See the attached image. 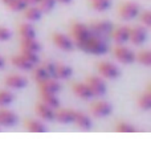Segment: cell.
I'll return each instance as SVG.
<instances>
[{
    "mask_svg": "<svg viewBox=\"0 0 151 151\" xmlns=\"http://www.w3.org/2000/svg\"><path fill=\"white\" fill-rule=\"evenodd\" d=\"M80 47V49H82L83 52L91 53V55H104V53L107 52V45L104 42V40L99 36H96V35H91L90 37L85 40V41L80 42L77 45Z\"/></svg>",
    "mask_w": 151,
    "mask_h": 151,
    "instance_id": "1",
    "label": "cell"
},
{
    "mask_svg": "<svg viewBox=\"0 0 151 151\" xmlns=\"http://www.w3.org/2000/svg\"><path fill=\"white\" fill-rule=\"evenodd\" d=\"M69 33H70V39L73 40L74 45H78L80 42L85 41L88 37H90L91 32L89 29L88 24L80 23V21H73L70 24V28H69Z\"/></svg>",
    "mask_w": 151,
    "mask_h": 151,
    "instance_id": "2",
    "label": "cell"
},
{
    "mask_svg": "<svg viewBox=\"0 0 151 151\" xmlns=\"http://www.w3.org/2000/svg\"><path fill=\"white\" fill-rule=\"evenodd\" d=\"M139 11H141L139 5L135 1H130V0L122 1L117 8V13L122 20H131V19L137 17Z\"/></svg>",
    "mask_w": 151,
    "mask_h": 151,
    "instance_id": "3",
    "label": "cell"
},
{
    "mask_svg": "<svg viewBox=\"0 0 151 151\" xmlns=\"http://www.w3.org/2000/svg\"><path fill=\"white\" fill-rule=\"evenodd\" d=\"M96 68L98 74L104 78H107V80H115L121 74L118 66L115 64L110 63V61H99L96 64Z\"/></svg>",
    "mask_w": 151,
    "mask_h": 151,
    "instance_id": "4",
    "label": "cell"
},
{
    "mask_svg": "<svg viewBox=\"0 0 151 151\" xmlns=\"http://www.w3.org/2000/svg\"><path fill=\"white\" fill-rule=\"evenodd\" d=\"M50 40H52L53 45L58 48V49L64 50V52H72L74 49V42L70 39V36L61 32H53L50 35Z\"/></svg>",
    "mask_w": 151,
    "mask_h": 151,
    "instance_id": "5",
    "label": "cell"
},
{
    "mask_svg": "<svg viewBox=\"0 0 151 151\" xmlns=\"http://www.w3.org/2000/svg\"><path fill=\"white\" fill-rule=\"evenodd\" d=\"M111 53H113V56L122 64H131L133 61H135L134 52L129 49L127 47H125L123 44H117L115 47H113Z\"/></svg>",
    "mask_w": 151,
    "mask_h": 151,
    "instance_id": "6",
    "label": "cell"
},
{
    "mask_svg": "<svg viewBox=\"0 0 151 151\" xmlns=\"http://www.w3.org/2000/svg\"><path fill=\"white\" fill-rule=\"evenodd\" d=\"M89 111H90V114H93L94 117L104 118V117H107V115L111 114L113 107H111V105L106 101H93L90 104V106H89Z\"/></svg>",
    "mask_w": 151,
    "mask_h": 151,
    "instance_id": "7",
    "label": "cell"
},
{
    "mask_svg": "<svg viewBox=\"0 0 151 151\" xmlns=\"http://www.w3.org/2000/svg\"><path fill=\"white\" fill-rule=\"evenodd\" d=\"M85 82L86 85L89 86V89H90V91L93 93V96H102V94L106 93V83L104 82V80H102L101 77H98V76H88V77L85 78Z\"/></svg>",
    "mask_w": 151,
    "mask_h": 151,
    "instance_id": "8",
    "label": "cell"
},
{
    "mask_svg": "<svg viewBox=\"0 0 151 151\" xmlns=\"http://www.w3.org/2000/svg\"><path fill=\"white\" fill-rule=\"evenodd\" d=\"M89 29L93 35L96 36H105V35L110 33L113 29V24L107 20H91L90 23L88 24Z\"/></svg>",
    "mask_w": 151,
    "mask_h": 151,
    "instance_id": "9",
    "label": "cell"
},
{
    "mask_svg": "<svg viewBox=\"0 0 151 151\" xmlns=\"http://www.w3.org/2000/svg\"><path fill=\"white\" fill-rule=\"evenodd\" d=\"M147 39V29L143 25H133L129 31V41L134 45H142Z\"/></svg>",
    "mask_w": 151,
    "mask_h": 151,
    "instance_id": "10",
    "label": "cell"
},
{
    "mask_svg": "<svg viewBox=\"0 0 151 151\" xmlns=\"http://www.w3.org/2000/svg\"><path fill=\"white\" fill-rule=\"evenodd\" d=\"M3 82H4L5 86H8L11 89H21L24 86H27V78L19 73H9L4 77Z\"/></svg>",
    "mask_w": 151,
    "mask_h": 151,
    "instance_id": "11",
    "label": "cell"
},
{
    "mask_svg": "<svg viewBox=\"0 0 151 151\" xmlns=\"http://www.w3.org/2000/svg\"><path fill=\"white\" fill-rule=\"evenodd\" d=\"M129 31H130L129 25H118L113 27L110 35H111L113 40L117 44H125V42L129 41Z\"/></svg>",
    "mask_w": 151,
    "mask_h": 151,
    "instance_id": "12",
    "label": "cell"
},
{
    "mask_svg": "<svg viewBox=\"0 0 151 151\" xmlns=\"http://www.w3.org/2000/svg\"><path fill=\"white\" fill-rule=\"evenodd\" d=\"M72 123L78 127L80 130H89L91 127V119L88 114L80 111V110H74V115H73V121Z\"/></svg>",
    "mask_w": 151,
    "mask_h": 151,
    "instance_id": "13",
    "label": "cell"
},
{
    "mask_svg": "<svg viewBox=\"0 0 151 151\" xmlns=\"http://www.w3.org/2000/svg\"><path fill=\"white\" fill-rule=\"evenodd\" d=\"M35 113L44 121H53L55 119V109L42 102L37 101L35 105Z\"/></svg>",
    "mask_w": 151,
    "mask_h": 151,
    "instance_id": "14",
    "label": "cell"
},
{
    "mask_svg": "<svg viewBox=\"0 0 151 151\" xmlns=\"http://www.w3.org/2000/svg\"><path fill=\"white\" fill-rule=\"evenodd\" d=\"M37 88H39V91H45V93H57L60 90V83H58L57 78L53 77H48L47 80L41 81V82L37 83Z\"/></svg>",
    "mask_w": 151,
    "mask_h": 151,
    "instance_id": "15",
    "label": "cell"
},
{
    "mask_svg": "<svg viewBox=\"0 0 151 151\" xmlns=\"http://www.w3.org/2000/svg\"><path fill=\"white\" fill-rule=\"evenodd\" d=\"M72 90H73L74 96H77L78 98H82V99H89V98H93V93L90 91L89 86L86 85L85 81L82 82H73L72 83Z\"/></svg>",
    "mask_w": 151,
    "mask_h": 151,
    "instance_id": "16",
    "label": "cell"
},
{
    "mask_svg": "<svg viewBox=\"0 0 151 151\" xmlns=\"http://www.w3.org/2000/svg\"><path fill=\"white\" fill-rule=\"evenodd\" d=\"M74 115V109H66V107H56L55 109V119L61 123H72Z\"/></svg>",
    "mask_w": 151,
    "mask_h": 151,
    "instance_id": "17",
    "label": "cell"
},
{
    "mask_svg": "<svg viewBox=\"0 0 151 151\" xmlns=\"http://www.w3.org/2000/svg\"><path fill=\"white\" fill-rule=\"evenodd\" d=\"M17 122V115L15 113H12L8 109H0V126L4 127H9V126L16 125Z\"/></svg>",
    "mask_w": 151,
    "mask_h": 151,
    "instance_id": "18",
    "label": "cell"
},
{
    "mask_svg": "<svg viewBox=\"0 0 151 151\" xmlns=\"http://www.w3.org/2000/svg\"><path fill=\"white\" fill-rule=\"evenodd\" d=\"M42 16V12L36 4H29L24 8L23 11V17L28 21H37L40 20Z\"/></svg>",
    "mask_w": 151,
    "mask_h": 151,
    "instance_id": "19",
    "label": "cell"
},
{
    "mask_svg": "<svg viewBox=\"0 0 151 151\" xmlns=\"http://www.w3.org/2000/svg\"><path fill=\"white\" fill-rule=\"evenodd\" d=\"M137 105H138L139 109L142 110H150L151 107V88L150 83H147L146 89L141 93V96L137 99Z\"/></svg>",
    "mask_w": 151,
    "mask_h": 151,
    "instance_id": "20",
    "label": "cell"
},
{
    "mask_svg": "<svg viewBox=\"0 0 151 151\" xmlns=\"http://www.w3.org/2000/svg\"><path fill=\"white\" fill-rule=\"evenodd\" d=\"M24 129L28 130L29 133H44V131H47V126L40 121L35 119V118H27L24 121Z\"/></svg>",
    "mask_w": 151,
    "mask_h": 151,
    "instance_id": "21",
    "label": "cell"
},
{
    "mask_svg": "<svg viewBox=\"0 0 151 151\" xmlns=\"http://www.w3.org/2000/svg\"><path fill=\"white\" fill-rule=\"evenodd\" d=\"M17 33L20 39H33L36 37V29L29 23H20L17 25Z\"/></svg>",
    "mask_w": 151,
    "mask_h": 151,
    "instance_id": "22",
    "label": "cell"
},
{
    "mask_svg": "<svg viewBox=\"0 0 151 151\" xmlns=\"http://www.w3.org/2000/svg\"><path fill=\"white\" fill-rule=\"evenodd\" d=\"M11 64H12L13 66H16V68H19V69H24V70H31V69L35 66L33 64H31L29 61H27L20 53H17V55H15V56L11 57Z\"/></svg>",
    "mask_w": 151,
    "mask_h": 151,
    "instance_id": "23",
    "label": "cell"
},
{
    "mask_svg": "<svg viewBox=\"0 0 151 151\" xmlns=\"http://www.w3.org/2000/svg\"><path fill=\"white\" fill-rule=\"evenodd\" d=\"M39 97L40 102H42V104L48 105V106L53 107V109H56V107H58V98L56 97L55 93H45V91H39Z\"/></svg>",
    "mask_w": 151,
    "mask_h": 151,
    "instance_id": "24",
    "label": "cell"
},
{
    "mask_svg": "<svg viewBox=\"0 0 151 151\" xmlns=\"http://www.w3.org/2000/svg\"><path fill=\"white\" fill-rule=\"evenodd\" d=\"M72 76V68L66 64H55V78H69Z\"/></svg>",
    "mask_w": 151,
    "mask_h": 151,
    "instance_id": "25",
    "label": "cell"
},
{
    "mask_svg": "<svg viewBox=\"0 0 151 151\" xmlns=\"http://www.w3.org/2000/svg\"><path fill=\"white\" fill-rule=\"evenodd\" d=\"M20 48L39 53L41 47H40V42L36 40V37H33V39H20Z\"/></svg>",
    "mask_w": 151,
    "mask_h": 151,
    "instance_id": "26",
    "label": "cell"
},
{
    "mask_svg": "<svg viewBox=\"0 0 151 151\" xmlns=\"http://www.w3.org/2000/svg\"><path fill=\"white\" fill-rule=\"evenodd\" d=\"M31 76H32V78H33V80L36 81L37 83L41 82V81H44V80H47L48 77H50V76L48 74V72L45 70V68H44L42 65H40V66H33V68L31 69Z\"/></svg>",
    "mask_w": 151,
    "mask_h": 151,
    "instance_id": "27",
    "label": "cell"
},
{
    "mask_svg": "<svg viewBox=\"0 0 151 151\" xmlns=\"http://www.w3.org/2000/svg\"><path fill=\"white\" fill-rule=\"evenodd\" d=\"M89 5L97 12H105L111 7V0H89Z\"/></svg>",
    "mask_w": 151,
    "mask_h": 151,
    "instance_id": "28",
    "label": "cell"
},
{
    "mask_svg": "<svg viewBox=\"0 0 151 151\" xmlns=\"http://www.w3.org/2000/svg\"><path fill=\"white\" fill-rule=\"evenodd\" d=\"M134 56H135V60L142 65L145 66L151 65V52L149 49H141L137 53H134Z\"/></svg>",
    "mask_w": 151,
    "mask_h": 151,
    "instance_id": "29",
    "label": "cell"
},
{
    "mask_svg": "<svg viewBox=\"0 0 151 151\" xmlns=\"http://www.w3.org/2000/svg\"><path fill=\"white\" fill-rule=\"evenodd\" d=\"M27 5H29L27 0H11L9 3L5 4V7L9 11H13V12H23Z\"/></svg>",
    "mask_w": 151,
    "mask_h": 151,
    "instance_id": "30",
    "label": "cell"
},
{
    "mask_svg": "<svg viewBox=\"0 0 151 151\" xmlns=\"http://www.w3.org/2000/svg\"><path fill=\"white\" fill-rule=\"evenodd\" d=\"M114 130L117 131V133H135L137 129L134 127L133 125H130V123L123 122V121H119V122L115 123Z\"/></svg>",
    "mask_w": 151,
    "mask_h": 151,
    "instance_id": "31",
    "label": "cell"
},
{
    "mask_svg": "<svg viewBox=\"0 0 151 151\" xmlns=\"http://www.w3.org/2000/svg\"><path fill=\"white\" fill-rule=\"evenodd\" d=\"M56 4H57L56 0H40L36 5L40 8V11H41L42 13H48V12H50V11H53Z\"/></svg>",
    "mask_w": 151,
    "mask_h": 151,
    "instance_id": "32",
    "label": "cell"
},
{
    "mask_svg": "<svg viewBox=\"0 0 151 151\" xmlns=\"http://www.w3.org/2000/svg\"><path fill=\"white\" fill-rule=\"evenodd\" d=\"M19 53H20V55L23 56L27 61H29L31 64H33V65H36V64L39 63V56H37V52H32V50L21 49V48H20Z\"/></svg>",
    "mask_w": 151,
    "mask_h": 151,
    "instance_id": "33",
    "label": "cell"
},
{
    "mask_svg": "<svg viewBox=\"0 0 151 151\" xmlns=\"http://www.w3.org/2000/svg\"><path fill=\"white\" fill-rule=\"evenodd\" d=\"M137 17L139 19V23H141V25L146 27V28H149L151 25V12L149 9H143V11H139L138 16Z\"/></svg>",
    "mask_w": 151,
    "mask_h": 151,
    "instance_id": "34",
    "label": "cell"
},
{
    "mask_svg": "<svg viewBox=\"0 0 151 151\" xmlns=\"http://www.w3.org/2000/svg\"><path fill=\"white\" fill-rule=\"evenodd\" d=\"M13 94L8 90H4V89H0V106H7L11 102L13 101Z\"/></svg>",
    "mask_w": 151,
    "mask_h": 151,
    "instance_id": "35",
    "label": "cell"
},
{
    "mask_svg": "<svg viewBox=\"0 0 151 151\" xmlns=\"http://www.w3.org/2000/svg\"><path fill=\"white\" fill-rule=\"evenodd\" d=\"M12 36V32L9 28L4 25H0V41H8Z\"/></svg>",
    "mask_w": 151,
    "mask_h": 151,
    "instance_id": "36",
    "label": "cell"
},
{
    "mask_svg": "<svg viewBox=\"0 0 151 151\" xmlns=\"http://www.w3.org/2000/svg\"><path fill=\"white\" fill-rule=\"evenodd\" d=\"M56 3H60V4H70L72 0H56Z\"/></svg>",
    "mask_w": 151,
    "mask_h": 151,
    "instance_id": "37",
    "label": "cell"
},
{
    "mask_svg": "<svg viewBox=\"0 0 151 151\" xmlns=\"http://www.w3.org/2000/svg\"><path fill=\"white\" fill-rule=\"evenodd\" d=\"M27 1H28V4H37L40 0H27Z\"/></svg>",
    "mask_w": 151,
    "mask_h": 151,
    "instance_id": "38",
    "label": "cell"
},
{
    "mask_svg": "<svg viewBox=\"0 0 151 151\" xmlns=\"http://www.w3.org/2000/svg\"><path fill=\"white\" fill-rule=\"evenodd\" d=\"M3 66H4V58L0 56V68H3Z\"/></svg>",
    "mask_w": 151,
    "mask_h": 151,
    "instance_id": "39",
    "label": "cell"
},
{
    "mask_svg": "<svg viewBox=\"0 0 151 151\" xmlns=\"http://www.w3.org/2000/svg\"><path fill=\"white\" fill-rule=\"evenodd\" d=\"M0 1H1V3H3V4H4V5H5V4H7V3H9V1H11V0H0Z\"/></svg>",
    "mask_w": 151,
    "mask_h": 151,
    "instance_id": "40",
    "label": "cell"
}]
</instances>
